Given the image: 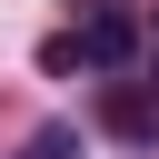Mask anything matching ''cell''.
Returning <instances> with one entry per match:
<instances>
[{
  "instance_id": "6da1fadb",
  "label": "cell",
  "mask_w": 159,
  "mask_h": 159,
  "mask_svg": "<svg viewBox=\"0 0 159 159\" xmlns=\"http://www.w3.org/2000/svg\"><path fill=\"white\" fill-rule=\"evenodd\" d=\"M99 129L129 149H159V80H109L99 89Z\"/></svg>"
},
{
  "instance_id": "7a4b0ae2",
  "label": "cell",
  "mask_w": 159,
  "mask_h": 159,
  "mask_svg": "<svg viewBox=\"0 0 159 159\" xmlns=\"http://www.w3.org/2000/svg\"><path fill=\"white\" fill-rule=\"evenodd\" d=\"M70 40H80V70H129V60H139V20H129V10H89Z\"/></svg>"
},
{
  "instance_id": "3957f363",
  "label": "cell",
  "mask_w": 159,
  "mask_h": 159,
  "mask_svg": "<svg viewBox=\"0 0 159 159\" xmlns=\"http://www.w3.org/2000/svg\"><path fill=\"white\" fill-rule=\"evenodd\" d=\"M20 159H80V129H70V119H50V129H30V139H20Z\"/></svg>"
},
{
  "instance_id": "277c9868",
  "label": "cell",
  "mask_w": 159,
  "mask_h": 159,
  "mask_svg": "<svg viewBox=\"0 0 159 159\" xmlns=\"http://www.w3.org/2000/svg\"><path fill=\"white\" fill-rule=\"evenodd\" d=\"M149 40H159V30H149Z\"/></svg>"
}]
</instances>
